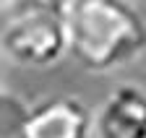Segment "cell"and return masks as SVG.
I'll use <instances>...</instances> for the list:
<instances>
[{"label":"cell","mask_w":146,"mask_h":138,"mask_svg":"<svg viewBox=\"0 0 146 138\" xmlns=\"http://www.w3.org/2000/svg\"><path fill=\"white\" fill-rule=\"evenodd\" d=\"M68 29L70 55L89 73L125 68L146 50V21L128 0H78Z\"/></svg>","instance_id":"1"},{"label":"cell","mask_w":146,"mask_h":138,"mask_svg":"<svg viewBox=\"0 0 146 138\" xmlns=\"http://www.w3.org/2000/svg\"><path fill=\"white\" fill-rule=\"evenodd\" d=\"M3 21V55L13 65L50 68L70 55L68 18L42 11H21Z\"/></svg>","instance_id":"2"},{"label":"cell","mask_w":146,"mask_h":138,"mask_svg":"<svg viewBox=\"0 0 146 138\" xmlns=\"http://www.w3.org/2000/svg\"><path fill=\"white\" fill-rule=\"evenodd\" d=\"M94 115L78 96H52L31 107L18 138H89Z\"/></svg>","instance_id":"3"},{"label":"cell","mask_w":146,"mask_h":138,"mask_svg":"<svg viewBox=\"0 0 146 138\" xmlns=\"http://www.w3.org/2000/svg\"><path fill=\"white\" fill-rule=\"evenodd\" d=\"M97 138H146V91L123 83L94 115Z\"/></svg>","instance_id":"4"},{"label":"cell","mask_w":146,"mask_h":138,"mask_svg":"<svg viewBox=\"0 0 146 138\" xmlns=\"http://www.w3.org/2000/svg\"><path fill=\"white\" fill-rule=\"evenodd\" d=\"M31 107H26L21 99H18L13 91H3V135L8 138V133H21L26 117H29Z\"/></svg>","instance_id":"5"},{"label":"cell","mask_w":146,"mask_h":138,"mask_svg":"<svg viewBox=\"0 0 146 138\" xmlns=\"http://www.w3.org/2000/svg\"><path fill=\"white\" fill-rule=\"evenodd\" d=\"M18 3H21V11H42V13H52V16H60V18H68L78 0H18Z\"/></svg>","instance_id":"6"}]
</instances>
